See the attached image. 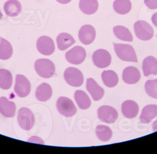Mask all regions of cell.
<instances>
[{"instance_id":"6da1fadb","label":"cell","mask_w":157,"mask_h":154,"mask_svg":"<svg viewBox=\"0 0 157 154\" xmlns=\"http://www.w3.org/2000/svg\"><path fill=\"white\" fill-rule=\"evenodd\" d=\"M113 45L115 53L120 59L125 62H138L136 53L132 45L115 43Z\"/></svg>"},{"instance_id":"7a4b0ae2","label":"cell","mask_w":157,"mask_h":154,"mask_svg":"<svg viewBox=\"0 0 157 154\" xmlns=\"http://www.w3.org/2000/svg\"><path fill=\"white\" fill-rule=\"evenodd\" d=\"M35 69L40 77L45 78L53 77L56 70L54 63L48 59L37 60L35 63Z\"/></svg>"},{"instance_id":"3957f363","label":"cell","mask_w":157,"mask_h":154,"mask_svg":"<svg viewBox=\"0 0 157 154\" xmlns=\"http://www.w3.org/2000/svg\"><path fill=\"white\" fill-rule=\"evenodd\" d=\"M134 28L136 36L141 40L147 41L154 36V28L146 21H137L134 25Z\"/></svg>"},{"instance_id":"277c9868","label":"cell","mask_w":157,"mask_h":154,"mask_svg":"<svg viewBox=\"0 0 157 154\" xmlns=\"http://www.w3.org/2000/svg\"><path fill=\"white\" fill-rule=\"evenodd\" d=\"M17 122L21 129L29 130L35 125V118L32 111L28 108L20 109L17 114Z\"/></svg>"},{"instance_id":"5b68a950","label":"cell","mask_w":157,"mask_h":154,"mask_svg":"<svg viewBox=\"0 0 157 154\" xmlns=\"http://www.w3.org/2000/svg\"><path fill=\"white\" fill-rule=\"evenodd\" d=\"M57 108L60 114L67 118L75 115L77 108L71 100L66 97H60L57 102Z\"/></svg>"},{"instance_id":"8992f818","label":"cell","mask_w":157,"mask_h":154,"mask_svg":"<svg viewBox=\"0 0 157 154\" xmlns=\"http://www.w3.org/2000/svg\"><path fill=\"white\" fill-rule=\"evenodd\" d=\"M64 78L70 85L78 87L84 83V76L78 69L73 67L67 68L64 72Z\"/></svg>"},{"instance_id":"52a82bcc","label":"cell","mask_w":157,"mask_h":154,"mask_svg":"<svg viewBox=\"0 0 157 154\" xmlns=\"http://www.w3.org/2000/svg\"><path fill=\"white\" fill-rule=\"evenodd\" d=\"M111 56L106 50H98L92 55V61L94 65L100 69L109 67L111 63Z\"/></svg>"},{"instance_id":"ba28073f","label":"cell","mask_w":157,"mask_h":154,"mask_svg":"<svg viewBox=\"0 0 157 154\" xmlns=\"http://www.w3.org/2000/svg\"><path fill=\"white\" fill-rule=\"evenodd\" d=\"M31 90V84L26 77L17 74L16 77L14 91L19 97H25L28 96Z\"/></svg>"},{"instance_id":"9c48e42d","label":"cell","mask_w":157,"mask_h":154,"mask_svg":"<svg viewBox=\"0 0 157 154\" xmlns=\"http://www.w3.org/2000/svg\"><path fill=\"white\" fill-rule=\"evenodd\" d=\"M98 118L105 123L111 124L117 120L118 113L114 108L110 106H102L98 110Z\"/></svg>"},{"instance_id":"30bf717a","label":"cell","mask_w":157,"mask_h":154,"mask_svg":"<svg viewBox=\"0 0 157 154\" xmlns=\"http://www.w3.org/2000/svg\"><path fill=\"white\" fill-rule=\"evenodd\" d=\"M86 56V50L80 46H76L67 51L65 58L68 62L74 65H79L85 61Z\"/></svg>"},{"instance_id":"8fae6325","label":"cell","mask_w":157,"mask_h":154,"mask_svg":"<svg viewBox=\"0 0 157 154\" xmlns=\"http://www.w3.org/2000/svg\"><path fill=\"white\" fill-rule=\"evenodd\" d=\"M36 47L40 53L45 56H50L55 50L54 41L48 36H42L37 40Z\"/></svg>"},{"instance_id":"7c38bea8","label":"cell","mask_w":157,"mask_h":154,"mask_svg":"<svg viewBox=\"0 0 157 154\" xmlns=\"http://www.w3.org/2000/svg\"><path fill=\"white\" fill-rule=\"evenodd\" d=\"M78 39L82 44L89 45L95 40L96 32L95 28L90 25H84L78 31Z\"/></svg>"},{"instance_id":"4fadbf2b","label":"cell","mask_w":157,"mask_h":154,"mask_svg":"<svg viewBox=\"0 0 157 154\" xmlns=\"http://www.w3.org/2000/svg\"><path fill=\"white\" fill-rule=\"evenodd\" d=\"M86 87L95 101H98L103 97L104 95V89L100 86L93 78L87 79Z\"/></svg>"},{"instance_id":"5bb4252c","label":"cell","mask_w":157,"mask_h":154,"mask_svg":"<svg viewBox=\"0 0 157 154\" xmlns=\"http://www.w3.org/2000/svg\"><path fill=\"white\" fill-rule=\"evenodd\" d=\"M141 76L138 69L132 66L127 67L123 72V80L129 85L136 84L140 80Z\"/></svg>"},{"instance_id":"9a60e30c","label":"cell","mask_w":157,"mask_h":154,"mask_svg":"<svg viewBox=\"0 0 157 154\" xmlns=\"http://www.w3.org/2000/svg\"><path fill=\"white\" fill-rule=\"evenodd\" d=\"M121 110L123 115L125 118L132 119L137 116L139 111V106L133 100H126L122 104Z\"/></svg>"},{"instance_id":"2e32d148","label":"cell","mask_w":157,"mask_h":154,"mask_svg":"<svg viewBox=\"0 0 157 154\" xmlns=\"http://www.w3.org/2000/svg\"><path fill=\"white\" fill-rule=\"evenodd\" d=\"M16 107L13 101H10L5 97L0 98V112L6 118H13L15 114Z\"/></svg>"},{"instance_id":"e0dca14e","label":"cell","mask_w":157,"mask_h":154,"mask_svg":"<svg viewBox=\"0 0 157 154\" xmlns=\"http://www.w3.org/2000/svg\"><path fill=\"white\" fill-rule=\"evenodd\" d=\"M143 69L145 76L157 74V59L153 56H148L143 61Z\"/></svg>"},{"instance_id":"ac0fdd59","label":"cell","mask_w":157,"mask_h":154,"mask_svg":"<svg viewBox=\"0 0 157 154\" xmlns=\"http://www.w3.org/2000/svg\"><path fill=\"white\" fill-rule=\"evenodd\" d=\"M52 95V88L48 83H42L38 87L36 90V98L38 100L42 102L49 100Z\"/></svg>"},{"instance_id":"d6986e66","label":"cell","mask_w":157,"mask_h":154,"mask_svg":"<svg viewBox=\"0 0 157 154\" xmlns=\"http://www.w3.org/2000/svg\"><path fill=\"white\" fill-rule=\"evenodd\" d=\"M4 10L8 16L14 17L21 13L22 6L18 0H8L4 4Z\"/></svg>"},{"instance_id":"ffe728a7","label":"cell","mask_w":157,"mask_h":154,"mask_svg":"<svg viewBox=\"0 0 157 154\" xmlns=\"http://www.w3.org/2000/svg\"><path fill=\"white\" fill-rule=\"evenodd\" d=\"M56 41L58 48L62 51L66 50L75 43L73 37L67 33H62L58 35Z\"/></svg>"},{"instance_id":"44dd1931","label":"cell","mask_w":157,"mask_h":154,"mask_svg":"<svg viewBox=\"0 0 157 154\" xmlns=\"http://www.w3.org/2000/svg\"><path fill=\"white\" fill-rule=\"evenodd\" d=\"M157 116V105H148L143 108L140 119L142 123H148Z\"/></svg>"},{"instance_id":"7402d4cb","label":"cell","mask_w":157,"mask_h":154,"mask_svg":"<svg viewBox=\"0 0 157 154\" xmlns=\"http://www.w3.org/2000/svg\"><path fill=\"white\" fill-rule=\"evenodd\" d=\"M79 8L86 14H93L98 8V2L97 0H80Z\"/></svg>"},{"instance_id":"603a6c76","label":"cell","mask_w":157,"mask_h":154,"mask_svg":"<svg viewBox=\"0 0 157 154\" xmlns=\"http://www.w3.org/2000/svg\"><path fill=\"white\" fill-rule=\"evenodd\" d=\"M74 98L78 107L81 109H87L91 106V100L87 94L84 91L76 90L75 93Z\"/></svg>"},{"instance_id":"cb8c5ba5","label":"cell","mask_w":157,"mask_h":154,"mask_svg":"<svg viewBox=\"0 0 157 154\" xmlns=\"http://www.w3.org/2000/svg\"><path fill=\"white\" fill-rule=\"evenodd\" d=\"M113 32L115 36L120 40L127 42L133 41V36L131 31L123 26L118 25L114 27Z\"/></svg>"},{"instance_id":"d4e9b609","label":"cell","mask_w":157,"mask_h":154,"mask_svg":"<svg viewBox=\"0 0 157 154\" xmlns=\"http://www.w3.org/2000/svg\"><path fill=\"white\" fill-rule=\"evenodd\" d=\"M101 78L104 85L109 88L116 86L119 82L118 75L113 70L104 71L101 74Z\"/></svg>"},{"instance_id":"484cf974","label":"cell","mask_w":157,"mask_h":154,"mask_svg":"<svg viewBox=\"0 0 157 154\" xmlns=\"http://www.w3.org/2000/svg\"><path fill=\"white\" fill-rule=\"evenodd\" d=\"M13 53V49L11 43L2 37H0V59H9Z\"/></svg>"},{"instance_id":"4316f807","label":"cell","mask_w":157,"mask_h":154,"mask_svg":"<svg viewBox=\"0 0 157 154\" xmlns=\"http://www.w3.org/2000/svg\"><path fill=\"white\" fill-rule=\"evenodd\" d=\"M113 8L118 14H126L132 9V4L130 0H115L113 2Z\"/></svg>"},{"instance_id":"83f0119b","label":"cell","mask_w":157,"mask_h":154,"mask_svg":"<svg viewBox=\"0 0 157 154\" xmlns=\"http://www.w3.org/2000/svg\"><path fill=\"white\" fill-rule=\"evenodd\" d=\"M13 84V76L8 70L0 69V88L7 90L11 87Z\"/></svg>"},{"instance_id":"f1b7e54d","label":"cell","mask_w":157,"mask_h":154,"mask_svg":"<svg viewBox=\"0 0 157 154\" xmlns=\"http://www.w3.org/2000/svg\"><path fill=\"white\" fill-rule=\"evenodd\" d=\"M97 137L101 141L107 142L111 139L113 135L111 129L105 125H98L96 129Z\"/></svg>"},{"instance_id":"f546056e","label":"cell","mask_w":157,"mask_h":154,"mask_svg":"<svg viewBox=\"0 0 157 154\" xmlns=\"http://www.w3.org/2000/svg\"><path fill=\"white\" fill-rule=\"evenodd\" d=\"M145 88L148 96L157 99V79L147 80L146 82Z\"/></svg>"},{"instance_id":"4dcf8cb0","label":"cell","mask_w":157,"mask_h":154,"mask_svg":"<svg viewBox=\"0 0 157 154\" xmlns=\"http://www.w3.org/2000/svg\"><path fill=\"white\" fill-rule=\"evenodd\" d=\"M144 3L149 9L155 10L157 9V0H144Z\"/></svg>"},{"instance_id":"1f68e13d","label":"cell","mask_w":157,"mask_h":154,"mask_svg":"<svg viewBox=\"0 0 157 154\" xmlns=\"http://www.w3.org/2000/svg\"><path fill=\"white\" fill-rule=\"evenodd\" d=\"M151 20H152L153 24H154L155 26L157 27V12L155 13L152 16Z\"/></svg>"},{"instance_id":"d6a6232c","label":"cell","mask_w":157,"mask_h":154,"mask_svg":"<svg viewBox=\"0 0 157 154\" xmlns=\"http://www.w3.org/2000/svg\"><path fill=\"white\" fill-rule=\"evenodd\" d=\"M56 1L62 4H66L70 2L72 0H56Z\"/></svg>"},{"instance_id":"836d02e7","label":"cell","mask_w":157,"mask_h":154,"mask_svg":"<svg viewBox=\"0 0 157 154\" xmlns=\"http://www.w3.org/2000/svg\"><path fill=\"white\" fill-rule=\"evenodd\" d=\"M153 129L154 131H157V120L153 123Z\"/></svg>"},{"instance_id":"e575fe53","label":"cell","mask_w":157,"mask_h":154,"mask_svg":"<svg viewBox=\"0 0 157 154\" xmlns=\"http://www.w3.org/2000/svg\"><path fill=\"white\" fill-rule=\"evenodd\" d=\"M3 15L2 13V12H1V10H0V20L2 18Z\"/></svg>"},{"instance_id":"d590c367","label":"cell","mask_w":157,"mask_h":154,"mask_svg":"<svg viewBox=\"0 0 157 154\" xmlns=\"http://www.w3.org/2000/svg\"></svg>"}]
</instances>
